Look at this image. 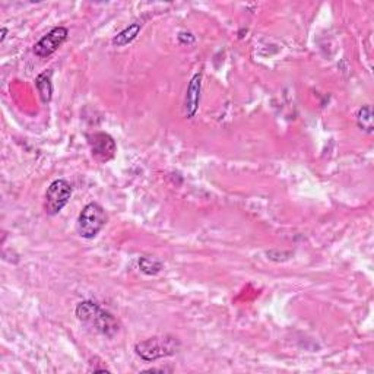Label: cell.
Segmentation results:
<instances>
[{
	"instance_id": "6da1fadb",
	"label": "cell",
	"mask_w": 374,
	"mask_h": 374,
	"mask_svg": "<svg viewBox=\"0 0 374 374\" xmlns=\"http://www.w3.org/2000/svg\"><path fill=\"white\" fill-rule=\"evenodd\" d=\"M75 314L81 323H84L91 331L113 338L118 331H120V325L118 320L107 310L101 309L94 302H82L75 309Z\"/></svg>"
},
{
	"instance_id": "7a4b0ae2",
	"label": "cell",
	"mask_w": 374,
	"mask_h": 374,
	"mask_svg": "<svg viewBox=\"0 0 374 374\" xmlns=\"http://www.w3.org/2000/svg\"><path fill=\"white\" fill-rule=\"evenodd\" d=\"M182 348V343L178 338L173 335H162L148 338L145 341L138 342L134 345V352L146 363H153L161 358H167L177 354Z\"/></svg>"
},
{
	"instance_id": "3957f363",
	"label": "cell",
	"mask_w": 374,
	"mask_h": 374,
	"mask_svg": "<svg viewBox=\"0 0 374 374\" xmlns=\"http://www.w3.org/2000/svg\"><path fill=\"white\" fill-rule=\"evenodd\" d=\"M107 224V214L104 208L95 202L88 203L78 217L77 230L78 234L86 240H93L100 231L106 227Z\"/></svg>"
},
{
	"instance_id": "277c9868",
	"label": "cell",
	"mask_w": 374,
	"mask_h": 374,
	"mask_svg": "<svg viewBox=\"0 0 374 374\" xmlns=\"http://www.w3.org/2000/svg\"><path fill=\"white\" fill-rule=\"evenodd\" d=\"M70 196H72L70 183L63 180V178L54 180L47 187L46 196H44V209H46V214L50 217L57 215L69 203Z\"/></svg>"
},
{
	"instance_id": "5b68a950",
	"label": "cell",
	"mask_w": 374,
	"mask_h": 374,
	"mask_svg": "<svg viewBox=\"0 0 374 374\" xmlns=\"http://www.w3.org/2000/svg\"><path fill=\"white\" fill-rule=\"evenodd\" d=\"M68 36H69L68 28H65V26H56V28H53L49 34L44 36L36 44L34 49H33L34 54L38 56V57H41V59L50 57L68 40Z\"/></svg>"
},
{
	"instance_id": "8992f818",
	"label": "cell",
	"mask_w": 374,
	"mask_h": 374,
	"mask_svg": "<svg viewBox=\"0 0 374 374\" xmlns=\"http://www.w3.org/2000/svg\"><path fill=\"white\" fill-rule=\"evenodd\" d=\"M88 139H89V146H91L93 157L97 161L107 162L114 158L116 151H117V145L109 133L95 132Z\"/></svg>"
},
{
	"instance_id": "52a82bcc",
	"label": "cell",
	"mask_w": 374,
	"mask_h": 374,
	"mask_svg": "<svg viewBox=\"0 0 374 374\" xmlns=\"http://www.w3.org/2000/svg\"><path fill=\"white\" fill-rule=\"evenodd\" d=\"M201 89H202V75L196 73L190 79V84L186 91L185 98V116L187 118H193L198 111L199 101H201Z\"/></svg>"
},
{
	"instance_id": "ba28073f",
	"label": "cell",
	"mask_w": 374,
	"mask_h": 374,
	"mask_svg": "<svg viewBox=\"0 0 374 374\" xmlns=\"http://www.w3.org/2000/svg\"><path fill=\"white\" fill-rule=\"evenodd\" d=\"M36 86L37 91L41 97V101L47 104L52 101L53 95V85H52V72H44L36 78Z\"/></svg>"
},
{
	"instance_id": "9c48e42d",
	"label": "cell",
	"mask_w": 374,
	"mask_h": 374,
	"mask_svg": "<svg viewBox=\"0 0 374 374\" xmlns=\"http://www.w3.org/2000/svg\"><path fill=\"white\" fill-rule=\"evenodd\" d=\"M142 29V24L134 22L132 25H129L127 28H125L122 33H118L114 38H113V46L116 47H125L127 44H130L134 38L138 37V34L141 33Z\"/></svg>"
},
{
	"instance_id": "30bf717a",
	"label": "cell",
	"mask_w": 374,
	"mask_h": 374,
	"mask_svg": "<svg viewBox=\"0 0 374 374\" xmlns=\"http://www.w3.org/2000/svg\"><path fill=\"white\" fill-rule=\"evenodd\" d=\"M357 125L361 130L373 133V109L371 106H363L357 113Z\"/></svg>"
},
{
	"instance_id": "8fae6325",
	"label": "cell",
	"mask_w": 374,
	"mask_h": 374,
	"mask_svg": "<svg viewBox=\"0 0 374 374\" xmlns=\"http://www.w3.org/2000/svg\"><path fill=\"white\" fill-rule=\"evenodd\" d=\"M141 271L146 275H158L162 271V262L154 256H142L139 259Z\"/></svg>"
},
{
	"instance_id": "7c38bea8",
	"label": "cell",
	"mask_w": 374,
	"mask_h": 374,
	"mask_svg": "<svg viewBox=\"0 0 374 374\" xmlns=\"http://www.w3.org/2000/svg\"><path fill=\"white\" fill-rule=\"evenodd\" d=\"M6 34H8V28H2V37H0V42H3V41H5Z\"/></svg>"
}]
</instances>
